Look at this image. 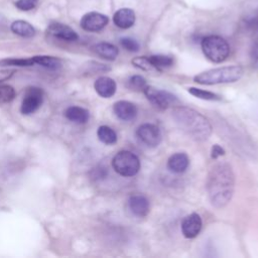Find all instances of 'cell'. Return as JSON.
<instances>
[{
	"mask_svg": "<svg viewBox=\"0 0 258 258\" xmlns=\"http://www.w3.org/2000/svg\"><path fill=\"white\" fill-rule=\"evenodd\" d=\"M39 0H17L15 6L21 11H29L36 7Z\"/></svg>",
	"mask_w": 258,
	"mask_h": 258,
	"instance_id": "obj_29",
	"label": "cell"
},
{
	"mask_svg": "<svg viewBox=\"0 0 258 258\" xmlns=\"http://www.w3.org/2000/svg\"><path fill=\"white\" fill-rule=\"evenodd\" d=\"M147 86L146 84V80L139 76V75H135V76H132L128 81H127V87L131 90H134V91H142L144 90V88Z\"/></svg>",
	"mask_w": 258,
	"mask_h": 258,
	"instance_id": "obj_27",
	"label": "cell"
},
{
	"mask_svg": "<svg viewBox=\"0 0 258 258\" xmlns=\"http://www.w3.org/2000/svg\"><path fill=\"white\" fill-rule=\"evenodd\" d=\"M189 165V158L183 152H176L169 156L167 160V167L171 172L182 173Z\"/></svg>",
	"mask_w": 258,
	"mask_h": 258,
	"instance_id": "obj_16",
	"label": "cell"
},
{
	"mask_svg": "<svg viewBox=\"0 0 258 258\" xmlns=\"http://www.w3.org/2000/svg\"><path fill=\"white\" fill-rule=\"evenodd\" d=\"M114 24L121 29H128L135 23V13L130 8L118 9L113 16Z\"/></svg>",
	"mask_w": 258,
	"mask_h": 258,
	"instance_id": "obj_15",
	"label": "cell"
},
{
	"mask_svg": "<svg viewBox=\"0 0 258 258\" xmlns=\"http://www.w3.org/2000/svg\"><path fill=\"white\" fill-rule=\"evenodd\" d=\"M95 91L102 98H111L116 93V83L112 78L100 77L94 83Z\"/></svg>",
	"mask_w": 258,
	"mask_h": 258,
	"instance_id": "obj_14",
	"label": "cell"
},
{
	"mask_svg": "<svg viewBox=\"0 0 258 258\" xmlns=\"http://www.w3.org/2000/svg\"><path fill=\"white\" fill-rule=\"evenodd\" d=\"M143 93L146 96L147 100L153 106H155L160 110H165L170 106L178 103L177 98L171 93L151 87V86H146L143 90Z\"/></svg>",
	"mask_w": 258,
	"mask_h": 258,
	"instance_id": "obj_6",
	"label": "cell"
},
{
	"mask_svg": "<svg viewBox=\"0 0 258 258\" xmlns=\"http://www.w3.org/2000/svg\"><path fill=\"white\" fill-rule=\"evenodd\" d=\"M114 170L125 177L134 176L140 169V160L133 152L129 150L119 151L112 159Z\"/></svg>",
	"mask_w": 258,
	"mask_h": 258,
	"instance_id": "obj_5",
	"label": "cell"
},
{
	"mask_svg": "<svg viewBox=\"0 0 258 258\" xmlns=\"http://www.w3.org/2000/svg\"><path fill=\"white\" fill-rule=\"evenodd\" d=\"M136 135L138 139L148 147H156L161 142L160 129L152 123L141 124L137 130Z\"/></svg>",
	"mask_w": 258,
	"mask_h": 258,
	"instance_id": "obj_8",
	"label": "cell"
},
{
	"mask_svg": "<svg viewBox=\"0 0 258 258\" xmlns=\"http://www.w3.org/2000/svg\"><path fill=\"white\" fill-rule=\"evenodd\" d=\"M113 111L117 118L122 121H132L136 118L138 113L137 107L133 103L125 100L116 102L113 106Z\"/></svg>",
	"mask_w": 258,
	"mask_h": 258,
	"instance_id": "obj_13",
	"label": "cell"
},
{
	"mask_svg": "<svg viewBox=\"0 0 258 258\" xmlns=\"http://www.w3.org/2000/svg\"><path fill=\"white\" fill-rule=\"evenodd\" d=\"M172 117L178 128L196 141H205L212 134L210 121L192 108L176 106L173 108Z\"/></svg>",
	"mask_w": 258,
	"mask_h": 258,
	"instance_id": "obj_2",
	"label": "cell"
},
{
	"mask_svg": "<svg viewBox=\"0 0 258 258\" xmlns=\"http://www.w3.org/2000/svg\"><path fill=\"white\" fill-rule=\"evenodd\" d=\"M128 208L134 216L143 218L149 213L150 205L148 199L145 196L133 195L128 200Z\"/></svg>",
	"mask_w": 258,
	"mask_h": 258,
	"instance_id": "obj_12",
	"label": "cell"
},
{
	"mask_svg": "<svg viewBox=\"0 0 258 258\" xmlns=\"http://www.w3.org/2000/svg\"><path fill=\"white\" fill-rule=\"evenodd\" d=\"M15 90L9 85H0V104L11 102L15 98Z\"/></svg>",
	"mask_w": 258,
	"mask_h": 258,
	"instance_id": "obj_26",
	"label": "cell"
},
{
	"mask_svg": "<svg viewBox=\"0 0 258 258\" xmlns=\"http://www.w3.org/2000/svg\"><path fill=\"white\" fill-rule=\"evenodd\" d=\"M243 73V68L240 66H227L203 72L195 76L194 81L201 85L228 84L240 80Z\"/></svg>",
	"mask_w": 258,
	"mask_h": 258,
	"instance_id": "obj_3",
	"label": "cell"
},
{
	"mask_svg": "<svg viewBox=\"0 0 258 258\" xmlns=\"http://www.w3.org/2000/svg\"><path fill=\"white\" fill-rule=\"evenodd\" d=\"M43 102V92L38 87H29L26 89L21 106L20 112L23 115H30L37 111Z\"/></svg>",
	"mask_w": 258,
	"mask_h": 258,
	"instance_id": "obj_7",
	"label": "cell"
},
{
	"mask_svg": "<svg viewBox=\"0 0 258 258\" xmlns=\"http://www.w3.org/2000/svg\"><path fill=\"white\" fill-rule=\"evenodd\" d=\"M107 173H108V170L105 166L98 165L91 170L90 175H91V178L94 180H101L107 176Z\"/></svg>",
	"mask_w": 258,
	"mask_h": 258,
	"instance_id": "obj_30",
	"label": "cell"
},
{
	"mask_svg": "<svg viewBox=\"0 0 258 258\" xmlns=\"http://www.w3.org/2000/svg\"><path fill=\"white\" fill-rule=\"evenodd\" d=\"M35 62L33 60V57H27V58H4L0 60V67H31L34 66Z\"/></svg>",
	"mask_w": 258,
	"mask_h": 258,
	"instance_id": "obj_24",
	"label": "cell"
},
{
	"mask_svg": "<svg viewBox=\"0 0 258 258\" xmlns=\"http://www.w3.org/2000/svg\"><path fill=\"white\" fill-rule=\"evenodd\" d=\"M235 187V176L227 162L216 163L210 170L207 190L212 205L218 209L225 207L232 199Z\"/></svg>",
	"mask_w": 258,
	"mask_h": 258,
	"instance_id": "obj_1",
	"label": "cell"
},
{
	"mask_svg": "<svg viewBox=\"0 0 258 258\" xmlns=\"http://www.w3.org/2000/svg\"><path fill=\"white\" fill-rule=\"evenodd\" d=\"M205 56L212 62H222L230 54V45L226 39L219 35H208L201 42Z\"/></svg>",
	"mask_w": 258,
	"mask_h": 258,
	"instance_id": "obj_4",
	"label": "cell"
},
{
	"mask_svg": "<svg viewBox=\"0 0 258 258\" xmlns=\"http://www.w3.org/2000/svg\"><path fill=\"white\" fill-rule=\"evenodd\" d=\"M109 22L107 15L100 12L91 11L83 15L80 21L81 27L89 32H98L101 31Z\"/></svg>",
	"mask_w": 258,
	"mask_h": 258,
	"instance_id": "obj_9",
	"label": "cell"
},
{
	"mask_svg": "<svg viewBox=\"0 0 258 258\" xmlns=\"http://www.w3.org/2000/svg\"><path fill=\"white\" fill-rule=\"evenodd\" d=\"M225 154V149L220 146L219 144H214L212 146V149H211V157L213 159H217L221 156H223Z\"/></svg>",
	"mask_w": 258,
	"mask_h": 258,
	"instance_id": "obj_32",
	"label": "cell"
},
{
	"mask_svg": "<svg viewBox=\"0 0 258 258\" xmlns=\"http://www.w3.org/2000/svg\"><path fill=\"white\" fill-rule=\"evenodd\" d=\"M251 54L253 57L255 58H258V37L255 39L253 45H252V48H251Z\"/></svg>",
	"mask_w": 258,
	"mask_h": 258,
	"instance_id": "obj_34",
	"label": "cell"
},
{
	"mask_svg": "<svg viewBox=\"0 0 258 258\" xmlns=\"http://www.w3.org/2000/svg\"><path fill=\"white\" fill-rule=\"evenodd\" d=\"M245 25L247 29L258 33V12L249 16L245 20Z\"/></svg>",
	"mask_w": 258,
	"mask_h": 258,
	"instance_id": "obj_31",
	"label": "cell"
},
{
	"mask_svg": "<svg viewBox=\"0 0 258 258\" xmlns=\"http://www.w3.org/2000/svg\"><path fill=\"white\" fill-rule=\"evenodd\" d=\"M32 57L36 64H39L47 70L56 71L61 68V61L57 57L51 55H34Z\"/></svg>",
	"mask_w": 258,
	"mask_h": 258,
	"instance_id": "obj_20",
	"label": "cell"
},
{
	"mask_svg": "<svg viewBox=\"0 0 258 258\" xmlns=\"http://www.w3.org/2000/svg\"><path fill=\"white\" fill-rule=\"evenodd\" d=\"M48 34L66 41H76L79 39L78 33L69 25L60 22H51L47 27Z\"/></svg>",
	"mask_w": 258,
	"mask_h": 258,
	"instance_id": "obj_11",
	"label": "cell"
},
{
	"mask_svg": "<svg viewBox=\"0 0 258 258\" xmlns=\"http://www.w3.org/2000/svg\"><path fill=\"white\" fill-rule=\"evenodd\" d=\"M188 93L191 94L192 96L202 99V100H207V101H220L222 100V97L216 93L210 92V91H206L203 89H199V88H195V87H190L187 89Z\"/></svg>",
	"mask_w": 258,
	"mask_h": 258,
	"instance_id": "obj_23",
	"label": "cell"
},
{
	"mask_svg": "<svg viewBox=\"0 0 258 258\" xmlns=\"http://www.w3.org/2000/svg\"><path fill=\"white\" fill-rule=\"evenodd\" d=\"M132 64L142 71L145 72H157L154 67L151 64V62L148 59V56L143 55V56H136L131 60Z\"/></svg>",
	"mask_w": 258,
	"mask_h": 258,
	"instance_id": "obj_25",
	"label": "cell"
},
{
	"mask_svg": "<svg viewBox=\"0 0 258 258\" xmlns=\"http://www.w3.org/2000/svg\"><path fill=\"white\" fill-rule=\"evenodd\" d=\"M149 61L157 72H161L163 69L170 68L173 64V57L165 54H152L148 56Z\"/></svg>",
	"mask_w": 258,
	"mask_h": 258,
	"instance_id": "obj_21",
	"label": "cell"
},
{
	"mask_svg": "<svg viewBox=\"0 0 258 258\" xmlns=\"http://www.w3.org/2000/svg\"><path fill=\"white\" fill-rule=\"evenodd\" d=\"M64 116L71 122L77 124H85L89 121L90 112L80 106H70L66 109Z\"/></svg>",
	"mask_w": 258,
	"mask_h": 258,
	"instance_id": "obj_17",
	"label": "cell"
},
{
	"mask_svg": "<svg viewBox=\"0 0 258 258\" xmlns=\"http://www.w3.org/2000/svg\"><path fill=\"white\" fill-rule=\"evenodd\" d=\"M13 74H14V70H3V71H0V83L10 79Z\"/></svg>",
	"mask_w": 258,
	"mask_h": 258,
	"instance_id": "obj_33",
	"label": "cell"
},
{
	"mask_svg": "<svg viewBox=\"0 0 258 258\" xmlns=\"http://www.w3.org/2000/svg\"><path fill=\"white\" fill-rule=\"evenodd\" d=\"M120 44L122 45V47H124L126 50L128 51H131V52H136L139 50L140 48V45L139 43L131 38V37H122L120 39Z\"/></svg>",
	"mask_w": 258,
	"mask_h": 258,
	"instance_id": "obj_28",
	"label": "cell"
},
{
	"mask_svg": "<svg viewBox=\"0 0 258 258\" xmlns=\"http://www.w3.org/2000/svg\"><path fill=\"white\" fill-rule=\"evenodd\" d=\"M97 136L101 142L107 145H112L117 142L116 132L107 125H102L98 128Z\"/></svg>",
	"mask_w": 258,
	"mask_h": 258,
	"instance_id": "obj_22",
	"label": "cell"
},
{
	"mask_svg": "<svg viewBox=\"0 0 258 258\" xmlns=\"http://www.w3.org/2000/svg\"><path fill=\"white\" fill-rule=\"evenodd\" d=\"M11 31L21 37L30 38L35 35V28L25 20H15L10 25Z\"/></svg>",
	"mask_w": 258,
	"mask_h": 258,
	"instance_id": "obj_19",
	"label": "cell"
},
{
	"mask_svg": "<svg viewBox=\"0 0 258 258\" xmlns=\"http://www.w3.org/2000/svg\"><path fill=\"white\" fill-rule=\"evenodd\" d=\"M92 50L101 56L102 58H105L107 60H114L118 53L119 50L116 45L110 43V42H98L92 46Z\"/></svg>",
	"mask_w": 258,
	"mask_h": 258,
	"instance_id": "obj_18",
	"label": "cell"
},
{
	"mask_svg": "<svg viewBox=\"0 0 258 258\" xmlns=\"http://www.w3.org/2000/svg\"><path fill=\"white\" fill-rule=\"evenodd\" d=\"M202 218L197 213H191L183 218L181 222V233L187 239L196 238L202 230Z\"/></svg>",
	"mask_w": 258,
	"mask_h": 258,
	"instance_id": "obj_10",
	"label": "cell"
}]
</instances>
